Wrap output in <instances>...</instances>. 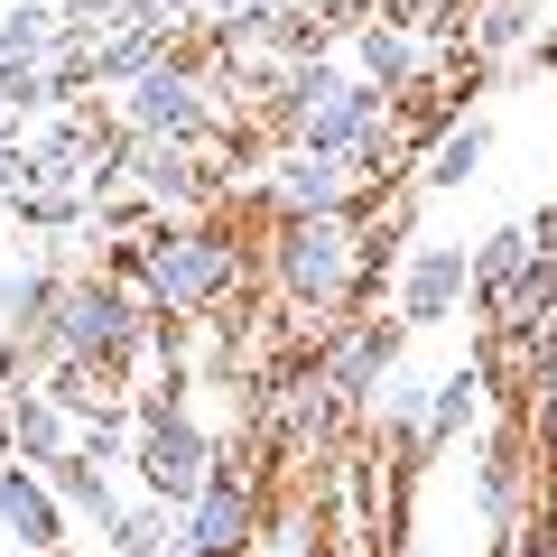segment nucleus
Returning <instances> with one entry per match:
<instances>
[{"instance_id": "obj_1", "label": "nucleus", "mask_w": 557, "mask_h": 557, "mask_svg": "<svg viewBox=\"0 0 557 557\" xmlns=\"http://www.w3.org/2000/svg\"><path fill=\"white\" fill-rule=\"evenodd\" d=\"M28 362H94V372H131V362L159 354V307L139 298L131 278L112 270H75L47 307V335L20 344Z\"/></svg>"}, {"instance_id": "obj_2", "label": "nucleus", "mask_w": 557, "mask_h": 557, "mask_svg": "<svg viewBox=\"0 0 557 557\" xmlns=\"http://www.w3.org/2000/svg\"><path fill=\"white\" fill-rule=\"evenodd\" d=\"M131 288L159 317H205L242 288V242L223 223H149L131 242Z\"/></svg>"}, {"instance_id": "obj_3", "label": "nucleus", "mask_w": 557, "mask_h": 557, "mask_svg": "<svg viewBox=\"0 0 557 557\" xmlns=\"http://www.w3.org/2000/svg\"><path fill=\"white\" fill-rule=\"evenodd\" d=\"M270 278L278 298L307 307V317H344L362 298V278H372V233L362 214H298L270 233Z\"/></svg>"}, {"instance_id": "obj_4", "label": "nucleus", "mask_w": 557, "mask_h": 557, "mask_svg": "<svg viewBox=\"0 0 557 557\" xmlns=\"http://www.w3.org/2000/svg\"><path fill=\"white\" fill-rule=\"evenodd\" d=\"M223 465V446L196 428V409H177V399H149L139 409V446H131V474H139V502H159V511H186V502L205 493V474Z\"/></svg>"}, {"instance_id": "obj_5", "label": "nucleus", "mask_w": 557, "mask_h": 557, "mask_svg": "<svg viewBox=\"0 0 557 557\" xmlns=\"http://www.w3.org/2000/svg\"><path fill=\"white\" fill-rule=\"evenodd\" d=\"M372 177L381 168L344 159V149H288V159L270 168V186H260V205H270L278 223H298V214H362V186Z\"/></svg>"}, {"instance_id": "obj_6", "label": "nucleus", "mask_w": 557, "mask_h": 557, "mask_svg": "<svg viewBox=\"0 0 557 557\" xmlns=\"http://www.w3.org/2000/svg\"><path fill=\"white\" fill-rule=\"evenodd\" d=\"M205 121H214V94H205V75L186 57H159L121 94V131L131 139H205Z\"/></svg>"}, {"instance_id": "obj_7", "label": "nucleus", "mask_w": 557, "mask_h": 557, "mask_svg": "<svg viewBox=\"0 0 557 557\" xmlns=\"http://www.w3.org/2000/svg\"><path fill=\"white\" fill-rule=\"evenodd\" d=\"M177 530H186L196 557H251V539H260V483H251V465L223 456L214 474H205V493L177 511Z\"/></svg>"}, {"instance_id": "obj_8", "label": "nucleus", "mask_w": 557, "mask_h": 557, "mask_svg": "<svg viewBox=\"0 0 557 557\" xmlns=\"http://www.w3.org/2000/svg\"><path fill=\"white\" fill-rule=\"evenodd\" d=\"M391 372H399V325H391V317H354V325L325 335V372H317V381H325L335 409H372Z\"/></svg>"}, {"instance_id": "obj_9", "label": "nucleus", "mask_w": 557, "mask_h": 557, "mask_svg": "<svg viewBox=\"0 0 557 557\" xmlns=\"http://www.w3.org/2000/svg\"><path fill=\"white\" fill-rule=\"evenodd\" d=\"M474 298V251L465 242H418L399 260V325H446Z\"/></svg>"}, {"instance_id": "obj_10", "label": "nucleus", "mask_w": 557, "mask_h": 557, "mask_svg": "<svg viewBox=\"0 0 557 557\" xmlns=\"http://www.w3.org/2000/svg\"><path fill=\"white\" fill-rule=\"evenodd\" d=\"M0 539H10L20 557H57V539H65L57 483H47L38 465H20L10 446H0Z\"/></svg>"}, {"instance_id": "obj_11", "label": "nucleus", "mask_w": 557, "mask_h": 557, "mask_svg": "<svg viewBox=\"0 0 557 557\" xmlns=\"http://www.w3.org/2000/svg\"><path fill=\"white\" fill-rule=\"evenodd\" d=\"M0 446L47 474L57 456H75V409H65L57 391H28V381H20V391L0 399Z\"/></svg>"}, {"instance_id": "obj_12", "label": "nucleus", "mask_w": 557, "mask_h": 557, "mask_svg": "<svg viewBox=\"0 0 557 557\" xmlns=\"http://www.w3.org/2000/svg\"><path fill=\"white\" fill-rule=\"evenodd\" d=\"M520 483H530V437H520V428H493V437L474 446V511H483V530H502V539L520 530Z\"/></svg>"}, {"instance_id": "obj_13", "label": "nucleus", "mask_w": 557, "mask_h": 557, "mask_svg": "<svg viewBox=\"0 0 557 557\" xmlns=\"http://www.w3.org/2000/svg\"><path fill=\"white\" fill-rule=\"evenodd\" d=\"M354 75L381 84V94H409V84L428 75V38L399 28V20H362V28H354Z\"/></svg>"}, {"instance_id": "obj_14", "label": "nucleus", "mask_w": 557, "mask_h": 557, "mask_svg": "<svg viewBox=\"0 0 557 557\" xmlns=\"http://www.w3.org/2000/svg\"><path fill=\"white\" fill-rule=\"evenodd\" d=\"M121 159H131L139 196L168 205V223H177V205H196V196H205V177H196V139H131Z\"/></svg>"}, {"instance_id": "obj_15", "label": "nucleus", "mask_w": 557, "mask_h": 557, "mask_svg": "<svg viewBox=\"0 0 557 557\" xmlns=\"http://www.w3.org/2000/svg\"><path fill=\"white\" fill-rule=\"evenodd\" d=\"M539 251H557V233H548V223H493V233L474 242V307H493V298L511 288L520 270H530Z\"/></svg>"}, {"instance_id": "obj_16", "label": "nucleus", "mask_w": 557, "mask_h": 557, "mask_svg": "<svg viewBox=\"0 0 557 557\" xmlns=\"http://www.w3.org/2000/svg\"><path fill=\"white\" fill-rule=\"evenodd\" d=\"M493 317L511 325L520 344H548V335H557V251H539L530 270H520L511 288H502V298H493Z\"/></svg>"}, {"instance_id": "obj_17", "label": "nucleus", "mask_w": 557, "mask_h": 557, "mask_svg": "<svg viewBox=\"0 0 557 557\" xmlns=\"http://www.w3.org/2000/svg\"><path fill=\"white\" fill-rule=\"evenodd\" d=\"M483 159H493V121H446V131L428 139V159H418V186H428V196H456Z\"/></svg>"}, {"instance_id": "obj_18", "label": "nucleus", "mask_w": 557, "mask_h": 557, "mask_svg": "<svg viewBox=\"0 0 557 557\" xmlns=\"http://www.w3.org/2000/svg\"><path fill=\"white\" fill-rule=\"evenodd\" d=\"M47 483H57V502H65L75 520H94L102 539H112V520L131 511V502L112 493V465H94V456H57V465H47Z\"/></svg>"}, {"instance_id": "obj_19", "label": "nucleus", "mask_w": 557, "mask_h": 557, "mask_svg": "<svg viewBox=\"0 0 557 557\" xmlns=\"http://www.w3.org/2000/svg\"><path fill=\"white\" fill-rule=\"evenodd\" d=\"M344 84H354V75H344V65H335V57H325V47H317V57H298V65H288V75H278V131L298 139V131H307V121H317V112H325V102H335V94H344Z\"/></svg>"}, {"instance_id": "obj_20", "label": "nucleus", "mask_w": 557, "mask_h": 557, "mask_svg": "<svg viewBox=\"0 0 557 557\" xmlns=\"http://www.w3.org/2000/svg\"><path fill=\"white\" fill-rule=\"evenodd\" d=\"M474 418H483V362L437 372V381H428V456H437V446H456Z\"/></svg>"}, {"instance_id": "obj_21", "label": "nucleus", "mask_w": 557, "mask_h": 557, "mask_svg": "<svg viewBox=\"0 0 557 557\" xmlns=\"http://www.w3.org/2000/svg\"><path fill=\"white\" fill-rule=\"evenodd\" d=\"M57 38H65L57 0H10V10H0V65H47Z\"/></svg>"}, {"instance_id": "obj_22", "label": "nucleus", "mask_w": 557, "mask_h": 557, "mask_svg": "<svg viewBox=\"0 0 557 557\" xmlns=\"http://www.w3.org/2000/svg\"><path fill=\"white\" fill-rule=\"evenodd\" d=\"M372 418H381V428H391V437H399V456H428V381H418L409 362H399V372L381 381Z\"/></svg>"}, {"instance_id": "obj_23", "label": "nucleus", "mask_w": 557, "mask_h": 557, "mask_svg": "<svg viewBox=\"0 0 557 557\" xmlns=\"http://www.w3.org/2000/svg\"><path fill=\"white\" fill-rule=\"evenodd\" d=\"M530 28H539V0H483L465 38H474V57H520Z\"/></svg>"}, {"instance_id": "obj_24", "label": "nucleus", "mask_w": 557, "mask_h": 557, "mask_svg": "<svg viewBox=\"0 0 557 557\" xmlns=\"http://www.w3.org/2000/svg\"><path fill=\"white\" fill-rule=\"evenodd\" d=\"M520 437H530L539 456L557 465V344H548V362L530 372V399H520Z\"/></svg>"}, {"instance_id": "obj_25", "label": "nucleus", "mask_w": 557, "mask_h": 557, "mask_svg": "<svg viewBox=\"0 0 557 557\" xmlns=\"http://www.w3.org/2000/svg\"><path fill=\"white\" fill-rule=\"evenodd\" d=\"M28 102H57L47 65H0V112H28Z\"/></svg>"}, {"instance_id": "obj_26", "label": "nucleus", "mask_w": 557, "mask_h": 557, "mask_svg": "<svg viewBox=\"0 0 557 557\" xmlns=\"http://www.w3.org/2000/svg\"><path fill=\"white\" fill-rule=\"evenodd\" d=\"M493 557H557V520H520V530L502 539Z\"/></svg>"}, {"instance_id": "obj_27", "label": "nucleus", "mask_w": 557, "mask_h": 557, "mask_svg": "<svg viewBox=\"0 0 557 557\" xmlns=\"http://www.w3.org/2000/svg\"><path fill=\"white\" fill-rule=\"evenodd\" d=\"M121 10H139V0H65V28L102 38V20H121Z\"/></svg>"}, {"instance_id": "obj_28", "label": "nucleus", "mask_w": 557, "mask_h": 557, "mask_svg": "<svg viewBox=\"0 0 557 557\" xmlns=\"http://www.w3.org/2000/svg\"><path fill=\"white\" fill-rule=\"evenodd\" d=\"M539 65H557V38H548V47H539Z\"/></svg>"}, {"instance_id": "obj_29", "label": "nucleus", "mask_w": 557, "mask_h": 557, "mask_svg": "<svg viewBox=\"0 0 557 557\" xmlns=\"http://www.w3.org/2000/svg\"><path fill=\"white\" fill-rule=\"evenodd\" d=\"M409 557H428V548H409Z\"/></svg>"}]
</instances>
